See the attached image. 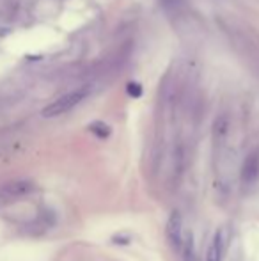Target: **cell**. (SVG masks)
<instances>
[{
	"instance_id": "2",
	"label": "cell",
	"mask_w": 259,
	"mask_h": 261,
	"mask_svg": "<svg viewBox=\"0 0 259 261\" xmlns=\"http://www.w3.org/2000/svg\"><path fill=\"white\" fill-rule=\"evenodd\" d=\"M34 190L36 185L31 179H14V181H9L0 187V204L14 203L18 199H23V197L31 196Z\"/></svg>"
},
{
	"instance_id": "7",
	"label": "cell",
	"mask_w": 259,
	"mask_h": 261,
	"mask_svg": "<svg viewBox=\"0 0 259 261\" xmlns=\"http://www.w3.org/2000/svg\"><path fill=\"white\" fill-rule=\"evenodd\" d=\"M89 130H91V134H94L98 139H107L108 135L112 134L110 126H108L107 123H103V121H94V123H91Z\"/></svg>"
},
{
	"instance_id": "5",
	"label": "cell",
	"mask_w": 259,
	"mask_h": 261,
	"mask_svg": "<svg viewBox=\"0 0 259 261\" xmlns=\"http://www.w3.org/2000/svg\"><path fill=\"white\" fill-rule=\"evenodd\" d=\"M224 247H225L224 234H222V231H218V233L213 237V242L210 244V247H208L206 261H222V256H224Z\"/></svg>"
},
{
	"instance_id": "1",
	"label": "cell",
	"mask_w": 259,
	"mask_h": 261,
	"mask_svg": "<svg viewBox=\"0 0 259 261\" xmlns=\"http://www.w3.org/2000/svg\"><path fill=\"white\" fill-rule=\"evenodd\" d=\"M87 96V89H76L71 91V93L64 94V96L57 98L55 101H52L48 107L43 109V116L45 117H57V116H63V114L69 112L71 109H75L83 98Z\"/></svg>"
},
{
	"instance_id": "6",
	"label": "cell",
	"mask_w": 259,
	"mask_h": 261,
	"mask_svg": "<svg viewBox=\"0 0 259 261\" xmlns=\"http://www.w3.org/2000/svg\"><path fill=\"white\" fill-rule=\"evenodd\" d=\"M163 11L170 16H176V14H181L183 9L187 7V0H160Z\"/></svg>"
},
{
	"instance_id": "8",
	"label": "cell",
	"mask_w": 259,
	"mask_h": 261,
	"mask_svg": "<svg viewBox=\"0 0 259 261\" xmlns=\"http://www.w3.org/2000/svg\"><path fill=\"white\" fill-rule=\"evenodd\" d=\"M126 93H128L131 98H140L142 93H144V89H142V86L138 82H128V86H126Z\"/></svg>"
},
{
	"instance_id": "4",
	"label": "cell",
	"mask_w": 259,
	"mask_h": 261,
	"mask_svg": "<svg viewBox=\"0 0 259 261\" xmlns=\"http://www.w3.org/2000/svg\"><path fill=\"white\" fill-rule=\"evenodd\" d=\"M259 176V149H254L249 156L245 158L242 167V179L245 185H250Z\"/></svg>"
},
{
	"instance_id": "3",
	"label": "cell",
	"mask_w": 259,
	"mask_h": 261,
	"mask_svg": "<svg viewBox=\"0 0 259 261\" xmlns=\"http://www.w3.org/2000/svg\"><path fill=\"white\" fill-rule=\"evenodd\" d=\"M167 238H169L170 245L176 251H181L185 240V231H183V219H181L180 212H172L167 222Z\"/></svg>"
}]
</instances>
